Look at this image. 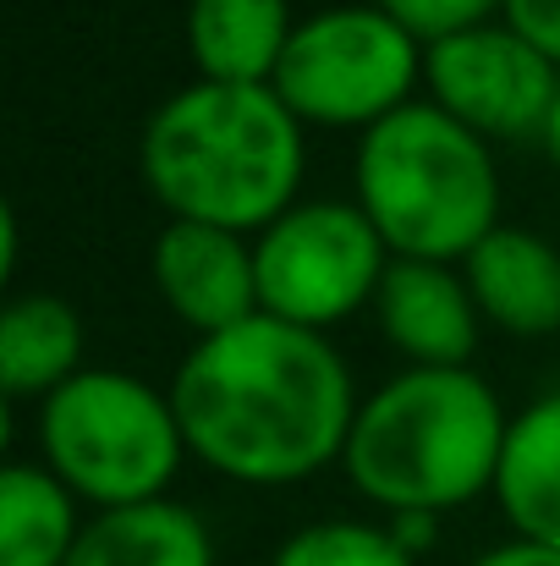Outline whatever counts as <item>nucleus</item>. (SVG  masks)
<instances>
[{"label": "nucleus", "instance_id": "nucleus-1", "mask_svg": "<svg viewBox=\"0 0 560 566\" xmlns=\"http://www.w3.org/2000/svg\"><path fill=\"white\" fill-rule=\"evenodd\" d=\"M171 407L187 457L231 484H303L347 457L358 385L330 336L253 314L225 336L192 342Z\"/></svg>", "mask_w": 560, "mask_h": 566}, {"label": "nucleus", "instance_id": "nucleus-2", "mask_svg": "<svg viewBox=\"0 0 560 566\" xmlns=\"http://www.w3.org/2000/svg\"><path fill=\"white\" fill-rule=\"evenodd\" d=\"M308 127L286 99L258 83H203L192 77L155 105L138 171L171 220L258 237L281 220L308 177Z\"/></svg>", "mask_w": 560, "mask_h": 566}, {"label": "nucleus", "instance_id": "nucleus-3", "mask_svg": "<svg viewBox=\"0 0 560 566\" xmlns=\"http://www.w3.org/2000/svg\"><path fill=\"white\" fill-rule=\"evenodd\" d=\"M506 429L511 418L478 369H401L363 396L341 468L384 517H445L495 495Z\"/></svg>", "mask_w": 560, "mask_h": 566}, {"label": "nucleus", "instance_id": "nucleus-4", "mask_svg": "<svg viewBox=\"0 0 560 566\" xmlns=\"http://www.w3.org/2000/svg\"><path fill=\"white\" fill-rule=\"evenodd\" d=\"M352 203L390 259L462 264L500 226L495 149L434 99H412L358 138Z\"/></svg>", "mask_w": 560, "mask_h": 566}, {"label": "nucleus", "instance_id": "nucleus-5", "mask_svg": "<svg viewBox=\"0 0 560 566\" xmlns=\"http://www.w3.org/2000/svg\"><path fill=\"white\" fill-rule=\"evenodd\" d=\"M39 462L88 506L121 512L166 501L187 462V440L171 390L88 364L72 385L39 401Z\"/></svg>", "mask_w": 560, "mask_h": 566}, {"label": "nucleus", "instance_id": "nucleus-6", "mask_svg": "<svg viewBox=\"0 0 560 566\" xmlns=\"http://www.w3.org/2000/svg\"><path fill=\"white\" fill-rule=\"evenodd\" d=\"M303 127H358L418 99L423 88V39L406 33L373 0L319 6L297 22L281 72L270 83Z\"/></svg>", "mask_w": 560, "mask_h": 566}, {"label": "nucleus", "instance_id": "nucleus-7", "mask_svg": "<svg viewBox=\"0 0 560 566\" xmlns=\"http://www.w3.org/2000/svg\"><path fill=\"white\" fill-rule=\"evenodd\" d=\"M253 259L258 308L319 336L347 325L358 308H373V292L390 270L384 237L352 198H297L253 237Z\"/></svg>", "mask_w": 560, "mask_h": 566}, {"label": "nucleus", "instance_id": "nucleus-8", "mask_svg": "<svg viewBox=\"0 0 560 566\" xmlns=\"http://www.w3.org/2000/svg\"><path fill=\"white\" fill-rule=\"evenodd\" d=\"M423 88L484 144H539L560 94V66L506 17L423 44Z\"/></svg>", "mask_w": 560, "mask_h": 566}, {"label": "nucleus", "instance_id": "nucleus-9", "mask_svg": "<svg viewBox=\"0 0 560 566\" xmlns=\"http://www.w3.org/2000/svg\"><path fill=\"white\" fill-rule=\"evenodd\" d=\"M149 275H155L160 303L198 342L225 336V331L247 325L253 314H264L258 308L253 237H242V231H220V226H198V220H166V231L155 237V253H149Z\"/></svg>", "mask_w": 560, "mask_h": 566}, {"label": "nucleus", "instance_id": "nucleus-10", "mask_svg": "<svg viewBox=\"0 0 560 566\" xmlns=\"http://www.w3.org/2000/svg\"><path fill=\"white\" fill-rule=\"evenodd\" d=\"M373 325L384 347L406 358V369H473L484 336V314L462 264L434 259H390L373 292Z\"/></svg>", "mask_w": 560, "mask_h": 566}, {"label": "nucleus", "instance_id": "nucleus-11", "mask_svg": "<svg viewBox=\"0 0 560 566\" xmlns=\"http://www.w3.org/2000/svg\"><path fill=\"white\" fill-rule=\"evenodd\" d=\"M462 275L478 297L484 325L528 342L560 331V248L550 237L500 220L462 259Z\"/></svg>", "mask_w": 560, "mask_h": 566}, {"label": "nucleus", "instance_id": "nucleus-12", "mask_svg": "<svg viewBox=\"0 0 560 566\" xmlns=\"http://www.w3.org/2000/svg\"><path fill=\"white\" fill-rule=\"evenodd\" d=\"M292 33V0H187V55L203 83H275Z\"/></svg>", "mask_w": 560, "mask_h": 566}, {"label": "nucleus", "instance_id": "nucleus-13", "mask_svg": "<svg viewBox=\"0 0 560 566\" xmlns=\"http://www.w3.org/2000/svg\"><path fill=\"white\" fill-rule=\"evenodd\" d=\"M495 501L522 545L560 556V390L528 401L511 418L495 473Z\"/></svg>", "mask_w": 560, "mask_h": 566}, {"label": "nucleus", "instance_id": "nucleus-14", "mask_svg": "<svg viewBox=\"0 0 560 566\" xmlns=\"http://www.w3.org/2000/svg\"><path fill=\"white\" fill-rule=\"evenodd\" d=\"M88 336L66 297L22 292L0 308V390L11 401H44L83 375Z\"/></svg>", "mask_w": 560, "mask_h": 566}, {"label": "nucleus", "instance_id": "nucleus-15", "mask_svg": "<svg viewBox=\"0 0 560 566\" xmlns=\"http://www.w3.org/2000/svg\"><path fill=\"white\" fill-rule=\"evenodd\" d=\"M66 566H214L209 523L182 501L94 512Z\"/></svg>", "mask_w": 560, "mask_h": 566}, {"label": "nucleus", "instance_id": "nucleus-16", "mask_svg": "<svg viewBox=\"0 0 560 566\" xmlns=\"http://www.w3.org/2000/svg\"><path fill=\"white\" fill-rule=\"evenodd\" d=\"M83 523V501L44 462L0 468V566H66Z\"/></svg>", "mask_w": 560, "mask_h": 566}, {"label": "nucleus", "instance_id": "nucleus-17", "mask_svg": "<svg viewBox=\"0 0 560 566\" xmlns=\"http://www.w3.org/2000/svg\"><path fill=\"white\" fill-rule=\"evenodd\" d=\"M270 566H418L390 523H363V517H325L303 523L281 539Z\"/></svg>", "mask_w": 560, "mask_h": 566}, {"label": "nucleus", "instance_id": "nucleus-18", "mask_svg": "<svg viewBox=\"0 0 560 566\" xmlns=\"http://www.w3.org/2000/svg\"><path fill=\"white\" fill-rule=\"evenodd\" d=\"M379 11H390L406 33H418L423 44L434 39H451L462 28H478V22H495L506 0H373Z\"/></svg>", "mask_w": 560, "mask_h": 566}, {"label": "nucleus", "instance_id": "nucleus-19", "mask_svg": "<svg viewBox=\"0 0 560 566\" xmlns=\"http://www.w3.org/2000/svg\"><path fill=\"white\" fill-rule=\"evenodd\" d=\"M500 17L560 66V0H506Z\"/></svg>", "mask_w": 560, "mask_h": 566}, {"label": "nucleus", "instance_id": "nucleus-20", "mask_svg": "<svg viewBox=\"0 0 560 566\" xmlns=\"http://www.w3.org/2000/svg\"><path fill=\"white\" fill-rule=\"evenodd\" d=\"M390 523V534L401 539V551L418 562L429 545H434V534H440V517L434 512H395V517H384Z\"/></svg>", "mask_w": 560, "mask_h": 566}, {"label": "nucleus", "instance_id": "nucleus-21", "mask_svg": "<svg viewBox=\"0 0 560 566\" xmlns=\"http://www.w3.org/2000/svg\"><path fill=\"white\" fill-rule=\"evenodd\" d=\"M473 566H560L556 551H539V545H522V539H506L495 551H484Z\"/></svg>", "mask_w": 560, "mask_h": 566}, {"label": "nucleus", "instance_id": "nucleus-22", "mask_svg": "<svg viewBox=\"0 0 560 566\" xmlns=\"http://www.w3.org/2000/svg\"><path fill=\"white\" fill-rule=\"evenodd\" d=\"M539 149H545V160L560 171V94L556 105H550V116H545V133H539Z\"/></svg>", "mask_w": 560, "mask_h": 566}]
</instances>
